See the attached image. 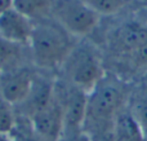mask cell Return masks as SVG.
Listing matches in <instances>:
<instances>
[{
  "mask_svg": "<svg viewBox=\"0 0 147 141\" xmlns=\"http://www.w3.org/2000/svg\"><path fill=\"white\" fill-rule=\"evenodd\" d=\"M78 43L54 18L48 17L34 22L32 35L28 41L31 61L43 71L59 70L74 45Z\"/></svg>",
  "mask_w": 147,
  "mask_h": 141,
  "instance_id": "6da1fadb",
  "label": "cell"
},
{
  "mask_svg": "<svg viewBox=\"0 0 147 141\" xmlns=\"http://www.w3.org/2000/svg\"><path fill=\"white\" fill-rule=\"evenodd\" d=\"M127 98V87L116 77L105 75L97 85L88 92L86 117L84 129L88 126L102 129L110 124L121 111L123 104Z\"/></svg>",
  "mask_w": 147,
  "mask_h": 141,
  "instance_id": "7a4b0ae2",
  "label": "cell"
},
{
  "mask_svg": "<svg viewBox=\"0 0 147 141\" xmlns=\"http://www.w3.org/2000/svg\"><path fill=\"white\" fill-rule=\"evenodd\" d=\"M61 79L90 92L106 75L99 52L88 41H78L59 67Z\"/></svg>",
  "mask_w": 147,
  "mask_h": 141,
  "instance_id": "3957f363",
  "label": "cell"
},
{
  "mask_svg": "<svg viewBox=\"0 0 147 141\" xmlns=\"http://www.w3.org/2000/svg\"><path fill=\"white\" fill-rule=\"evenodd\" d=\"M52 18L78 39L88 35L96 28L99 14L83 0H54Z\"/></svg>",
  "mask_w": 147,
  "mask_h": 141,
  "instance_id": "277c9868",
  "label": "cell"
},
{
  "mask_svg": "<svg viewBox=\"0 0 147 141\" xmlns=\"http://www.w3.org/2000/svg\"><path fill=\"white\" fill-rule=\"evenodd\" d=\"M54 91L63 114L65 134L83 131L86 117L88 92L65 82L61 78H56Z\"/></svg>",
  "mask_w": 147,
  "mask_h": 141,
  "instance_id": "5b68a950",
  "label": "cell"
},
{
  "mask_svg": "<svg viewBox=\"0 0 147 141\" xmlns=\"http://www.w3.org/2000/svg\"><path fill=\"white\" fill-rule=\"evenodd\" d=\"M38 73L27 65L0 74V96L13 106L25 102L31 92Z\"/></svg>",
  "mask_w": 147,
  "mask_h": 141,
  "instance_id": "8992f818",
  "label": "cell"
},
{
  "mask_svg": "<svg viewBox=\"0 0 147 141\" xmlns=\"http://www.w3.org/2000/svg\"><path fill=\"white\" fill-rule=\"evenodd\" d=\"M27 119L30 121L32 128L48 141H58L65 134L63 114L57 97H54V100L45 108L27 117Z\"/></svg>",
  "mask_w": 147,
  "mask_h": 141,
  "instance_id": "52a82bcc",
  "label": "cell"
},
{
  "mask_svg": "<svg viewBox=\"0 0 147 141\" xmlns=\"http://www.w3.org/2000/svg\"><path fill=\"white\" fill-rule=\"evenodd\" d=\"M34 30V21L14 8L0 14V38L13 44L27 47Z\"/></svg>",
  "mask_w": 147,
  "mask_h": 141,
  "instance_id": "ba28073f",
  "label": "cell"
},
{
  "mask_svg": "<svg viewBox=\"0 0 147 141\" xmlns=\"http://www.w3.org/2000/svg\"><path fill=\"white\" fill-rule=\"evenodd\" d=\"M146 40L147 27L140 23L129 22L112 31L109 39V45L114 53L121 57H127Z\"/></svg>",
  "mask_w": 147,
  "mask_h": 141,
  "instance_id": "9c48e42d",
  "label": "cell"
},
{
  "mask_svg": "<svg viewBox=\"0 0 147 141\" xmlns=\"http://www.w3.org/2000/svg\"><path fill=\"white\" fill-rule=\"evenodd\" d=\"M110 141H145L132 111H120L114 119Z\"/></svg>",
  "mask_w": 147,
  "mask_h": 141,
  "instance_id": "30bf717a",
  "label": "cell"
},
{
  "mask_svg": "<svg viewBox=\"0 0 147 141\" xmlns=\"http://www.w3.org/2000/svg\"><path fill=\"white\" fill-rule=\"evenodd\" d=\"M25 47L0 38V74L16 70L25 65Z\"/></svg>",
  "mask_w": 147,
  "mask_h": 141,
  "instance_id": "8fae6325",
  "label": "cell"
},
{
  "mask_svg": "<svg viewBox=\"0 0 147 141\" xmlns=\"http://www.w3.org/2000/svg\"><path fill=\"white\" fill-rule=\"evenodd\" d=\"M54 0H14L13 8L34 22L51 17Z\"/></svg>",
  "mask_w": 147,
  "mask_h": 141,
  "instance_id": "7c38bea8",
  "label": "cell"
},
{
  "mask_svg": "<svg viewBox=\"0 0 147 141\" xmlns=\"http://www.w3.org/2000/svg\"><path fill=\"white\" fill-rule=\"evenodd\" d=\"M12 136L16 141H48L41 137L35 129L32 128L30 121L27 118L17 114V122L12 131Z\"/></svg>",
  "mask_w": 147,
  "mask_h": 141,
  "instance_id": "4fadbf2b",
  "label": "cell"
},
{
  "mask_svg": "<svg viewBox=\"0 0 147 141\" xmlns=\"http://www.w3.org/2000/svg\"><path fill=\"white\" fill-rule=\"evenodd\" d=\"M16 122H17L16 108L0 96V134H12Z\"/></svg>",
  "mask_w": 147,
  "mask_h": 141,
  "instance_id": "5bb4252c",
  "label": "cell"
},
{
  "mask_svg": "<svg viewBox=\"0 0 147 141\" xmlns=\"http://www.w3.org/2000/svg\"><path fill=\"white\" fill-rule=\"evenodd\" d=\"M97 14H114L124 7V0H83Z\"/></svg>",
  "mask_w": 147,
  "mask_h": 141,
  "instance_id": "9a60e30c",
  "label": "cell"
},
{
  "mask_svg": "<svg viewBox=\"0 0 147 141\" xmlns=\"http://www.w3.org/2000/svg\"><path fill=\"white\" fill-rule=\"evenodd\" d=\"M128 62L133 69H143L147 66V40L127 56Z\"/></svg>",
  "mask_w": 147,
  "mask_h": 141,
  "instance_id": "2e32d148",
  "label": "cell"
},
{
  "mask_svg": "<svg viewBox=\"0 0 147 141\" xmlns=\"http://www.w3.org/2000/svg\"><path fill=\"white\" fill-rule=\"evenodd\" d=\"M132 114L142 131L145 141H147V100L138 101L132 110Z\"/></svg>",
  "mask_w": 147,
  "mask_h": 141,
  "instance_id": "e0dca14e",
  "label": "cell"
},
{
  "mask_svg": "<svg viewBox=\"0 0 147 141\" xmlns=\"http://www.w3.org/2000/svg\"><path fill=\"white\" fill-rule=\"evenodd\" d=\"M58 141H93V139L88 132L83 129V131L72 132V134H65Z\"/></svg>",
  "mask_w": 147,
  "mask_h": 141,
  "instance_id": "ac0fdd59",
  "label": "cell"
},
{
  "mask_svg": "<svg viewBox=\"0 0 147 141\" xmlns=\"http://www.w3.org/2000/svg\"><path fill=\"white\" fill-rule=\"evenodd\" d=\"M13 1L14 0H0V14L4 13L5 10L13 8Z\"/></svg>",
  "mask_w": 147,
  "mask_h": 141,
  "instance_id": "d6986e66",
  "label": "cell"
},
{
  "mask_svg": "<svg viewBox=\"0 0 147 141\" xmlns=\"http://www.w3.org/2000/svg\"><path fill=\"white\" fill-rule=\"evenodd\" d=\"M0 141H16L12 134H0Z\"/></svg>",
  "mask_w": 147,
  "mask_h": 141,
  "instance_id": "ffe728a7",
  "label": "cell"
}]
</instances>
